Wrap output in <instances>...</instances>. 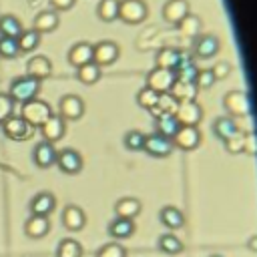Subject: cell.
<instances>
[{"instance_id": "d590c367", "label": "cell", "mask_w": 257, "mask_h": 257, "mask_svg": "<svg viewBox=\"0 0 257 257\" xmlns=\"http://www.w3.org/2000/svg\"><path fill=\"white\" fill-rule=\"evenodd\" d=\"M56 257H82V247L74 239H62L56 247Z\"/></svg>"}, {"instance_id": "681fc988", "label": "cell", "mask_w": 257, "mask_h": 257, "mask_svg": "<svg viewBox=\"0 0 257 257\" xmlns=\"http://www.w3.org/2000/svg\"><path fill=\"white\" fill-rule=\"evenodd\" d=\"M213 257H221V255H213Z\"/></svg>"}, {"instance_id": "d6a6232c", "label": "cell", "mask_w": 257, "mask_h": 257, "mask_svg": "<svg viewBox=\"0 0 257 257\" xmlns=\"http://www.w3.org/2000/svg\"><path fill=\"white\" fill-rule=\"evenodd\" d=\"M76 78L82 84H94L96 80H100V66L94 64V62L82 64V66L76 68Z\"/></svg>"}, {"instance_id": "ba28073f", "label": "cell", "mask_w": 257, "mask_h": 257, "mask_svg": "<svg viewBox=\"0 0 257 257\" xmlns=\"http://www.w3.org/2000/svg\"><path fill=\"white\" fill-rule=\"evenodd\" d=\"M175 118L179 120L181 126H197L203 118V108L197 104V100H187V102H179Z\"/></svg>"}, {"instance_id": "4fadbf2b", "label": "cell", "mask_w": 257, "mask_h": 257, "mask_svg": "<svg viewBox=\"0 0 257 257\" xmlns=\"http://www.w3.org/2000/svg\"><path fill=\"white\" fill-rule=\"evenodd\" d=\"M173 145L181 151H193L201 145V133L197 126H179V131L173 137Z\"/></svg>"}, {"instance_id": "7a4b0ae2", "label": "cell", "mask_w": 257, "mask_h": 257, "mask_svg": "<svg viewBox=\"0 0 257 257\" xmlns=\"http://www.w3.org/2000/svg\"><path fill=\"white\" fill-rule=\"evenodd\" d=\"M50 114H52V108H50V104H48L46 100H42V98H32V100H28V102H24V104L20 106V116H22L30 126H34V128H38Z\"/></svg>"}, {"instance_id": "484cf974", "label": "cell", "mask_w": 257, "mask_h": 257, "mask_svg": "<svg viewBox=\"0 0 257 257\" xmlns=\"http://www.w3.org/2000/svg\"><path fill=\"white\" fill-rule=\"evenodd\" d=\"M114 211H116V217H122V219H135V217L141 213V201L135 199V197H122V199L116 201Z\"/></svg>"}, {"instance_id": "e575fe53", "label": "cell", "mask_w": 257, "mask_h": 257, "mask_svg": "<svg viewBox=\"0 0 257 257\" xmlns=\"http://www.w3.org/2000/svg\"><path fill=\"white\" fill-rule=\"evenodd\" d=\"M159 249H161L163 253H167V255H177V253H181L185 247H183V241H181L177 235L167 233V235H161V239H159Z\"/></svg>"}, {"instance_id": "2e32d148", "label": "cell", "mask_w": 257, "mask_h": 257, "mask_svg": "<svg viewBox=\"0 0 257 257\" xmlns=\"http://www.w3.org/2000/svg\"><path fill=\"white\" fill-rule=\"evenodd\" d=\"M26 74L42 82L44 78H48V76L52 74V62H50V58L44 56V54L32 56V58L26 62Z\"/></svg>"}, {"instance_id": "8992f818", "label": "cell", "mask_w": 257, "mask_h": 257, "mask_svg": "<svg viewBox=\"0 0 257 257\" xmlns=\"http://www.w3.org/2000/svg\"><path fill=\"white\" fill-rule=\"evenodd\" d=\"M118 44L112 42V40H100L96 44H92V62L98 64L100 68L102 66H108L112 64L116 58H118Z\"/></svg>"}, {"instance_id": "ac0fdd59", "label": "cell", "mask_w": 257, "mask_h": 257, "mask_svg": "<svg viewBox=\"0 0 257 257\" xmlns=\"http://www.w3.org/2000/svg\"><path fill=\"white\" fill-rule=\"evenodd\" d=\"M169 94L177 100V102H187V100H195L197 96V84L185 78H175L173 86L169 88Z\"/></svg>"}, {"instance_id": "bcb514c9", "label": "cell", "mask_w": 257, "mask_h": 257, "mask_svg": "<svg viewBox=\"0 0 257 257\" xmlns=\"http://www.w3.org/2000/svg\"><path fill=\"white\" fill-rule=\"evenodd\" d=\"M243 153H249V155H257V133H247V135H245Z\"/></svg>"}, {"instance_id": "74e56055", "label": "cell", "mask_w": 257, "mask_h": 257, "mask_svg": "<svg viewBox=\"0 0 257 257\" xmlns=\"http://www.w3.org/2000/svg\"><path fill=\"white\" fill-rule=\"evenodd\" d=\"M157 100H159V92L153 90V88H149V86H143V88L137 92V102H139V106H143V108H147V110H151V108L157 104Z\"/></svg>"}, {"instance_id": "ee69618b", "label": "cell", "mask_w": 257, "mask_h": 257, "mask_svg": "<svg viewBox=\"0 0 257 257\" xmlns=\"http://www.w3.org/2000/svg\"><path fill=\"white\" fill-rule=\"evenodd\" d=\"M213 82H215V76H213L211 68H199L197 70V76H195L197 88H209Z\"/></svg>"}, {"instance_id": "836d02e7", "label": "cell", "mask_w": 257, "mask_h": 257, "mask_svg": "<svg viewBox=\"0 0 257 257\" xmlns=\"http://www.w3.org/2000/svg\"><path fill=\"white\" fill-rule=\"evenodd\" d=\"M118 4H120V0H100L98 8H96L98 18L104 20V22L116 20L118 18Z\"/></svg>"}, {"instance_id": "44dd1931", "label": "cell", "mask_w": 257, "mask_h": 257, "mask_svg": "<svg viewBox=\"0 0 257 257\" xmlns=\"http://www.w3.org/2000/svg\"><path fill=\"white\" fill-rule=\"evenodd\" d=\"M68 62L74 68L92 62V44L90 42H76V44H72L70 50H68Z\"/></svg>"}, {"instance_id": "9c48e42d", "label": "cell", "mask_w": 257, "mask_h": 257, "mask_svg": "<svg viewBox=\"0 0 257 257\" xmlns=\"http://www.w3.org/2000/svg\"><path fill=\"white\" fill-rule=\"evenodd\" d=\"M62 173L66 175H76L82 171V155L74 149H62L56 153V163H54Z\"/></svg>"}, {"instance_id": "7dc6e473", "label": "cell", "mask_w": 257, "mask_h": 257, "mask_svg": "<svg viewBox=\"0 0 257 257\" xmlns=\"http://www.w3.org/2000/svg\"><path fill=\"white\" fill-rule=\"evenodd\" d=\"M48 2H50V6L58 12V10H70L76 0H48Z\"/></svg>"}, {"instance_id": "c3c4849f", "label": "cell", "mask_w": 257, "mask_h": 257, "mask_svg": "<svg viewBox=\"0 0 257 257\" xmlns=\"http://www.w3.org/2000/svg\"><path fill=\"white\" fill-rule=\"evenodd\" d=\"M249 249H251L253 253H257V235H253V237L249 239Z\"/></svg>"}, {"instance_id": "4316f807", "label": "cell", "mask_w": 257, "mask_h": 257, "mask_svg": "<svg viewBox=\"0 0 257 257\" xmlns=\"http://www.w3.org/2000/svg\"><path fill=\"white\" fill-rule=\"evenodd\" d=\"M40 40H42V34H40V32H36L34 28L22 30V32L16 36V42H18V50H20V54H22V52H32L34 48H38Z\"/></svg>"}, {"instance_id": "7bdbcfd3", "label": "cell", "mask_w": 257, "mask_h": 257, "mask_svg": "<svg viewBox=\"0 0 257 257\" xmlns=\"http://www.w3.org/2000/svg\"><path fill=\"white\" fill-rule=\"evenodd\" d=\"M14 100H12V96L10 94H4V92H0V124L10 116V114H14Z\"/></svg>"}, {"instance_id": "6da1fadb", "label": "cell", "mask_w": 257, "mask_h": 257, "mask_svg": "<svg viewBox=\"0 0 257 257\" xmlns=\"http://www.w3.org/2000/svg\"><path fill=\"white\" fill-rule=\"evenodd\" d=\"M40 88H42V82H40V80L28 76V74H22V76H16V78L10 82L8 94L12 96L14 102L24 104V102H28V100H32V98H38Z\"/></svg>"}, {"instance_id": "52a82bcc", "label": "cell", "mask_w": 257, "mask_h": 257, "mask_svg": "<svg viewBox=\"0 0 257 257\" xmlns=\"http://www.w3.org/2000/svg\"><path fill=\"white\" fill-rule=\"evenodd\" d=\"M38 128L42 133V141H48V143L54 145L56 141H60L64 137V133H66V120L58 112H52Z\"/></svg>"}, {"instance_id": "5bb4252c", "label": "cell", "mask_w": 257, "mask_h": 257, "mask_svg": "<svg viewBox=\"0 0 257 257\" xmlns=\"http://www.w3.org/2000/svg\"><path fill=\"white\" fill-rule=\"evenodd\" d=\"M56 153H58V151L54 149L52 143H48V141L36 143L34 149H32L34 165H36L38 169H48V167H52V165L56 163Z\"/></svg>"}, {"instance_id": "5b68a950", "label": "cell", "mask_w": 257, "mask_h": 257, "mask_svg": "<svg viewBox=\"0 0 257 257\" xmlns=\"http://www.w3.org/2000/svg\"><path fill=\"white\" fill-rule=\"evenodd\" d=\"M149 8L143 0H122L118 4V18L126 24H139L147 18Z\"/></svg>"}, {"instance_id": "cb8c5ba5", "label": "cell", "mask_w": 257, "mask_h": 257, "mask_svg": "<svg viewBox=\"0 0 257 257\" xmlns=\"http://www.w3.org/2000/svg\"><path fill=\"white\" fill-rule=\"evenodd\" d=\"M135 233V221L133 219H122V217H116L108 223V235L112 239H128L131 235Z\"/></svg>"}, {"instance_id": "f35d334b", "label": "cell", "mask_w": 257, "mask_h": 257, "mask_svg": "<svg viewBox=\"0 0 257 257\" xmlns=\"http://www.w3.org/2000/svg\"><path fill=\"white\" fill-rule=\"evenodd\" d=\"M20 54L18 50V42L16 38H10V36H0V58H16Z\"/></svg>"}, {"instance_id": "f1b7e54d", "label": "cell", "mask_w": 257, "mask_h": 257, "mask_svg": "<svg viewBox=\"0 0 257 257\" xmlns=\"http://www.w3.org/2000/svg\"><path fill=\"white\" fill-rule=\"evenodd\" d=\"M213 131H215V135H217L221 141H227L229 137H233L235 133H239L237 120H235L233 116H219V118L213 122Z\"/></svg>"}, {"instance_id": "4dcf8cb0", "label": "cell", "mask_w": 257, "mask_h": 257, "mask_svg": "<svg viewBox=\"0 0 257 257\" xmlns=\"http://www.w3.org/2000/svg\"><path fill=\"white\" fill-rule=\"evenodd\" d=\"M22 22L14 14H2L0 16V36H10L16 38L22 32Z\"/></svg>"}, {"instance_id": "ffe728a7", "label": "cell", "mask_w": 257, "mask_h": 257, "mask_svg": "<svg viewBox=\"0 0 257 257\" xmlns=\"http://www.w3.org/2000/svg\"><path fill=\"white\" fill-rule=\"evenodd\" d=\"M60 24V18H58V12L56 10H40L36 16H34V22H32V28L40 34L44 32H52L56 30Z\"/></svg>"}, {"instance_id": "3957f363", "label": "cell", "mask_w": 257, "mask_h": 257, "mask_svg": "<svg viewBox=\"0 0 257 257\" xmlns=\"http://www.w3.org/2000/svg\"><path fill=\"white\" fill-rule=\"evenodd\" d=\"M2 133L8 137V139H12V141H28L32 135H34V126H30L20 114H10L2 124Z\"/></svg>"}, {"instance_id": "1f68e13d", "label": "cell", "mask_w": 257, "mask_h": 257, "mask_svg": "<svg viewBox=\"0 0 257 257\" xmlns=\"http://www.w3.org/2000/svg\"><path fill=\"white\" fill-rule=\"evenodd\" d=\"M177 58H179V50L177 48H161L157 52V56H155V62H157V68L175 70Z\"/></svg>"}, {"instance_id": "7402d4cb", "label": "cell", "mask_w": 257, "mask_h": 257, "mask_svg": "<svg viewBox=\"0 0 257 257\" xmlns=\"http://www.w3.org/2000/svg\"><path fill=\"white\" fill-rule=\"evenodd\" d=\"M62 225L68 229V231H80L84 225H86V215L80 207L76 205H68L64 207L62 211Z\"/></svg>"}, {"instance_id": "d4e9b609", "label": "cell", "mask_w": 257, "mask_h": 257, "mask_svg": "<svg viewBox=\"0 0 257 257\" xmlns=\"http://www.w3.org/2000/svg\"><path fill=\"white\" fill-rule=\"evenodd\" d=\"M159 217H161V223L167 229H171V231H177V229H181L185 225V215L181 213V209H177L173 205L163 207L161 213H159Z\"/></svg>"}, {"instance_id": "83f0119b", "label": "cell", "mask_w": 257, "mask_h": 257, "mask_svg": "<svg viewBox=\"0 0 257 257\" xmlns=\"http://www.w3.org/2000/svg\"><path fill=\"white\" fill-rule=\"evenodd\" d=\"M177 106H179V102L169 94V92H163V94H159V100H157V104L149 110L155 118H159V116H165V114H175L177 112Z\"/></svg>"}, {"instance_id": "ab89813d", "label": "cell", "mask_w": 257, "mask_h": 257, "mask_svg": "<svg viewBox=\"0 0 257 257\" xmlns=\"http://www.w3.org/2000/svg\"><path fill=\"white\" fill-rule=\"evenodd\" d=\"M145 137H147V135H143L141 131L133 128V131H128V133L124 135V147H126L128 151H143Z\"/></svg>"}, {"instance_id": "277c9868", "label": "cell", "mask_w": 257, "mask_h": 257, "mask_svg": "<svg viewBox=\"0 0 257 257\" xmlns=\"http://www.w3.org/2000/svg\"><path fill=\"white\" fill-rule=\"evenodd\" d=\"M223 104H225L229 116L243 118V116L251 114V100H249L247 92H243V90H229L223 98Z\"/></svg>"}, {"instance_id": "f546056e", "label": "cell", "mask_w": 257, "mask_h": 257, "mask_svg": "<svg viewBox=\"0 0 257 257\" xmlns=\"http://www.w3.org/2000/svg\"><path fill=\"white\" fill-rule=\"evenodd\" d=\"M179 120L175 118V114H165V116H159L155 118V128H157V135L161 137H167V139H173L175 133L179 131Z\"/></svg>"}, {"instance_id": "30bf717a", "label": "cell", "mask_w": 257, "mask_h": 257, "mask_svg": "<svg viewBox=\"0 0 257 257\" xmlns=\"http://www.w3.org/2000/svg\"><path fill=\"white\" fill-rule=\"evenodd\" d=\"M58 114L64 120H78L84 114V100L78 94H64L58 102Z\"/></svg>"}, {"instance_id": "8fae6325", "label": "cell", "mask_w": 257, "mask_h": 257, "mask_svg": "<svg viewBox=\"0 0 257 257\" xmlns=\"http://www.w3.org/2000/svg\"><path fill=\"white\" fill-rule=\"evenodd\" d=\"M175 72L173 70H167V68H153L151 72H149V76H147V86L149 88H153V90H157L159 94H163V92H169V88L173 86V82H175Z\"/></svg>"}, {"instance_id": "e0dca14e", "label": "cell", "mask_w": 257, "mask_h": 257, "mask_svg": "<svg viewBox=\"0 0 257 257\" xmlns=\"http://www.w3.org/2000/svg\"><path fill=\"white\" fill-rule=\"evenodd\" d=\"M221 48V42L215 34H201L195 40V56L197 58H213Z\"/></svg>"}, {"instance_id": "b9f144b4", "label": "cell", "mask_w": 257, "mask_h": 257, "mask_svg": "<svg viewBox=\"0 0 257 257\" xmlns=\"http://www.w3.org/2000/svg\"><path fill=\"white\" fill-rule=\"evenodd\" d=\"M225 143V149L231 153V155H239V153H243V145H245V135L243 133H235L233 137H229L227 141H223Z\"/></svg>"}, {"instance_id": "603a6c76", "label": "cell", "mask_w": 257, "mask_h": 257, "mask_svg": "<svg viewBox=\"0 0 257 257\" xmlns=\"http://www.w3.org/2000/svg\"><path fill=\"white\" fill-rule=\"evenodd\" d=\"M189 14V2L187 0H169L163 8V16L171 24H179Z\"/></svg>"}, {"instance_id": "f6af8a7d", "label": "cell", "mask_w": 257, "mask_h": 257, "mask_svg": "<svg viewBox=\"0 0 257 257\" xmlns=\"http://www.w3.org/2000/svg\"><path fill=\"white\" fill-rule=\"evenodd\" d=\"M211 72H213L215 80H223V78H227V76L231 74V64L225 62V60H221V62H217V64L211 68Z\"/></svg>"}, {"instance_id": "60d3db41", "label": "cell", "mask_w": 257, "mask_h": 257, "mask_svg": "<svg viewBox=\"0 0 257 257\" xmlns=\"http://www.w3.org/2000/svg\"><path fill=\"white\" fill-rule=\"evenodd\" d=\"M96 257H126V249H124L120 243L112 241V243L102 245V247L96 251Z\"/></svg>"}, {"instance_id": "8d00e7d4", "label": "cell", "mask_w": 257, "mask_h": 257, "mask_svg": "<svg viewBox=\"0 0 257 257\" xmlns=\"http://www.w3.org/2000/svg\"><path fill=\"white\" fill-rule=\"evenodd\" d=\"M177 26H179V30L185 36H199V32H201V18L195 16V14H187Z\"/></svg>"}, {"instance_id": "7c38bea8", "label": "cell", "mask_w": 257, "mask_h": 257, "mask_svg": "<svg viewBox=\"0 0 257 257\" xmlns=\"http://www.w3.org/2000/svg\"><path fill=\"white\" fill-rule=\"evenodd\" d=\"M175 145H173V139H167V137H161V135H149L145 137V145H143V151H147L151 157H169L173 153Z\"/></svg>"}, {"instance_id": "9a60e30c", "label": "cell", "mask_w": 257, "mask_h": 257, "mask_svg": "<svg viewBox=\"0 0 257 257\" xmlns=\"http://www.w3.org/2000/svg\"><path fill=\"white\" fill-rule=\"evenodd\" d=\"M28 209H30V215L48 217V215L56 209V199H54L52 193H48V191H40V193H36V195L30 199Z\"/></svg>"}, {"instance_id": "d6986e66", "label": "cell", "mask_w": 257, "mask_h": 257, "mask_svg": "<svg viewBox=\"0 0 257 257\" xmlns=\"http://www.w3.org/2000/svg\"><path fill=\"white\" fill-rule=\"evenodd\" d=\"M24 233L30 239H42L50 233V221L48 217H40V215H30L24 223Z\"/></svg>"}]
</instances>
